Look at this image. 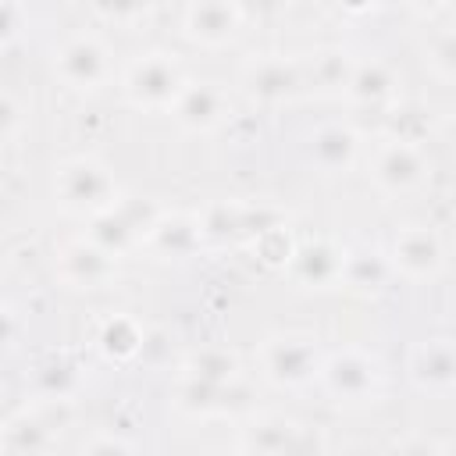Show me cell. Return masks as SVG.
I'll return each instance as SVG.
<instances>
[{"mask_svg":"<svg viewBox=\"0 0 456 456\" xmlns=\"http://www.w3.org/2000/svg\"><path fill=\"white\" fill-rule=\"evenodd\" d=\"M317 378L324 381V392L338 406H367L378 399L385 370H381V360L370 356L367 349L346 346V349H335L328 360H321Z\"/></svg>","mask_w":456,"mask_h":456,"instance_id":"obj_2","label":"cell"},{"mask_svg":"<svg viewBox=\"0 0 456 456\" xmlns=\"http://www.w3.org/2000/svg\"><path fill=\"white\" fill-rule=\"evenodd\" d=\"M306 153H310V164L321 175H328V178L331 175H346L360 157V135L342 121H328V125L310 132Z\"/></svg>","mask_w":456,"mask_h":456,"instance_id":"obj_15","label":"cell"},{"mask_svg":"<svg viewBox=\"0 0 456 456\" xmlns=\"http://www.w3.org/2000/svg\"><path fill=\"white\" fill-rule=\"evenodd\" d=\"M242 86L253 103L260 107H281L289 103L303 86V68L285 53H256L242 68Z\"/></svg>","mask_w":456,"mask_h":456,"instance_id":"obj_8","label":"cell"},{"mask_svg":"<svg viewBox=\"0 0 456 456\" xmlns=\"http://www.w3.org/2000/svg\"><path fill=\"white\" fill-rule=\"evenodd\" d=\"M53 192H57V203L68 214H82V217H96V214H103V210H110L118 203L114 175L96 157H71V160H64L57 167Z\"/></svg>","mask_w":456,"mask_h":456,"instance_id":"obj_1","label":"cell"},{"mask_svg":"<svg viewBox=\"0 0 456 456\" xmlns=\"http://www.w3.org/2000/svg\"><path fill=\"white\" fill-rule=\"evenodd\" d=\"M246 385L228 381V385H210V381H196V378H178L175 385V406L192 413V417H221V413H232L235 406L246 403Z\"/></svg>","mask_w":456,"mask_h":456,"instance_id":"obj_17","label":"cell"},{"mask_svg":"<svg viewBox=\"0 0 456 456\" xmlns=\"http://www.w3.org/2000/svg\"><path fill=\"white\" fill-rule=\"evenodd\" d=\"M160 217V210L150 203V200H135V196H125L118 200L110 210L89 217V232H86V242H93L96 249H103L107 256H125L128 249L142 246L146 232L153 228V221Z\"/></svg>","mask_w":456,"mask_h":456,"instance_id":"obj_5","label":"cell"},{"mask_svg":"<svg viewBox=\"0 0 456 456\" xmlns=\"http://www.w3.org/2000/svg\"><path fill=\"white\" fill-rule=\"evenodd\" d=\"M232 456H267V452H260V449H253V445H239Z\"/></svg>","mask_w":456,"mask_h":456,"instance_id":"obj_33","label":"cell"},{"mask_svg":"<svg viewBox=\"0 0 456 456\" xmlns=\"http://www.w3.org/2000/svg\"><path fill=\"white\" fill-rule=\"evenodd\" d=\"M410 381L424 392L449 395L456 385V353L449 338H428L410 353Z\"/></svg>","mask_w":456,"mask_h":456,"instance_id":"obj_16","label":"cell"},{"mask_svg":"<svg viewBox=\"0 0 456 456\" xmlns=\"http://www.w3.org/2000/svg\"><path fill=\"white\" fill-rule=\"evenodd\" d=\"M182 374L196 381H210V385H228L239 378V356L228 346H203L189 353V360L182 363Z\"/></svg>","mask_w":456,"mask_h":456,"instance_id":"obj_23","label":"cell"},{"mask_svg":"<svg viewBox=\"0 0 456 456\" xmlns=\"http://www.w3.org/2000/svg\"><path fill=\"white\" fill-rule=\"evenodd\" d=\"M428 57V68L442 78V82H449L452 78V71H456V36H452V28L449 25H438L431 36H428V50H424Z\"/></svg>","mask_w":456,"mask_h":456,"instance_id":"obj_26","label":"cell"},{"mask_svg":"<svg viewBox=\"0 0 456 456\" xmlns=\"http://www.w3.org/2000/svg\"><path fill=\"white\" fill-rule=\"evenodd\" d=\"M388 274H392V267L378 249H349L342 260V281L338 285H346L360 296H378L385 289Z\"/></svg>","mask_w":456,"mask_h":456,"instance_id":"obj_21","label":"cell"},{"mask_svg":"<svg viewBox=\"0 0 456 456\" xmlns=\"http://www.w3.org/2000/svg\"><path fill=\"white\" fill-rule=\"evenodd\" d=\"M260 374L278 388H299L321 370V349L310 331H278L267 335L256 349Z\"/></svg>","mask_w":456,"mask_h":456,"instance_id":"obj_3","label":"cell"},{"mask_svg":"<svg viewBox=\"0 0 456 456\" xmlns=\"http://www.w3.org/2000/svg\"><path fill=\"white\" fill-rule=\"evenodd\" d=\"M14 331H18V321H14V310L7 303H0V353L14 342Z\"/></svg>","mask_w":456,"mask_h":456,"instance_id":"obj_31","label":"cell"},{"mask_svg":"<svg viewBox=\"0 0 456 456\" xmlns=\"http://www.w3.org/2000/svg\"><path fill=\"white\" fill-rule=\"evenodd\" d=\"M57 274L71 289H107L118 274V260L96 249L93 242L75 239L57 253Z\"/></svg>","mask_w":456,"mask_h":456,"instance_id":"obj_14","label":"cell"},{"mask_svg":"<svg viewBox=\"0 0 456 456\" xmlns=\"http://www.w3.org/2000/svg\"><path fill=\"white\" fill-rule=\"evenodd\" d=\"M342 260H346V249L317 235V239L292 246L289 271H292V281L303 289H335L342 281Z\"/></svg>","mask_w":456,"mask_h":456,"instance_id":"obj_13","label":"cell"},{"mask_svg":"<svg viewBox=\"0 0 456 456\" xmlns=\"http://www.w3.org/2000/svg\"><path fill=\"white\" fill-rule=\"evenodd\" d=\"M392 456H435V442L428 438H406L392 449Z\"/></svg>","mask_w":456,"mask_h":456,"instance_id":"obj_30","label":"cell"},{"mask_svg":"<svg viewBox=\"0 0 456 456\" xmlns=\"http://www.w3.org/2000/svg\"><path fill=\"white\" fill-rule=\"evenodd\" d=\"M32 381H36L39 399H50V403H68V399L75 395V388H78L82 374H78V367H75L71 360H64V356H46V360L36 367Z\"/></svg>","mask_w":456,"mask_h":456,"instance_id":"obj_25","label":"cell"},{"mask_svg":"<svg viewBox=\"0 0 456 456\" xmlns=\"http://www.w3.org/2000/svg\"><path fill=\"white\" fill-rule=\"evenodd\" d=\"M82 456H132V445L118 435H96V438H89Z\"/></svg>","mask_w":456,"mask_h":456,"instance_id":"obj_28","label":"cell"},{"mask_svg":"<svg viewBox=\"0 0 456 456\" xmlns=\"http://www.w3.org/2000/svg\"><path fill=\"white\" fill-rule=\"evenodd\" d=\"M392 271H399L410 281H428L445 264V246L431 224H406L392 239V253L385 256Z\"/></svg>","mask_w":456,"mask_h":456,"instance_id":"obj_10","label":"cell"},{"mask_svg":"<svg viewBox=\"0 0 456 456\" xmlns=\"http://www.w3.org/2000/svg\"><path fill=\"white\" fill-rule=\"evenodd\" d=\"M253 249H256V256H260L264 264H271V267L289 264L292 242H289V235H285V224H271V228L256 232V235H253Z\"/></svg>","mask_w":456,"mask_h":456,"instance_id":"obj_27","label":"cell"},{"mask_svg":"<svg viewBox=\"0 0 456 456\" xmlns=\"http://www.w3.org/2000/svg\"><path fill=\"white\" fill-rule=\"evenodd\" d=\"M53 71L71 89H100L110 78V50L93 32H71L53 50Z\"/></svg>","mask_w":456,"mask_h":456,"instance_id":"obj_6","label":"cell"},{"mask_svg":"<svg viewBox=\"0 0 456 456\" xmlns=\"http://www.w3.org/2000/svg\"><path fill=\"white\" fill-rule=\"evenodd\" d=\"M242 445H253L267 456H317L321 435L310 424H299L281 413H256L242 428Z\"/></svg>","mask_w":456,"mask_h":456,"instance_id":"obj_7","label":"cell"},{"mask_svg":"<svg viewBox=\"0 0 456 456\" xmlns=\"http://www.w3.org/2000/svg\"><path fill=\"white\" fill-rule=\"evenodd\" d=\"M182 86H185L182 64L167 50H146V53H139L128 64L125 82H121L128 103L132 107H142V110H171V103L182 93Z\"/></svg>","mask_w":456,"mask_h":456,"instance_id":"obj_4","label":"cell"},{"mask_svg":"<svg viewBox=\"0 0 456 456\" xmlns=\"http://www.w3.org/2000/svg\"><path fill=\"white\" fill-rule=\"evenodd\" d=\"M171 118L185 132H210L232 118V100L217 82H185L171 103Z\"/></svg>","mask_w":456,"mask_h":456,"instance_id":"obj_12","label":"cell"},{"mask_svg":"<svg viewBox=\"0 0 456 456\" xmlns=\"http://www.w3.org/2000/svg\"><path fill=\"white\" fill-rule=\"evenodd\" d=\"M242 21H246L242 4H235V0H200V4H189L182 11V36L200 43V46H224L228 39L239 36Z\"/></svg>","mask_w":456,"mask_h":456,"instance_id":"obj_11","label":"cell"},{"mask_svg":"<svg viewBox=\"0 0 456 456\" xmlns=\"http://www.w3.org/2000/svg\"><path fill=\"white\" fill-rule=\"evenodd\" d=\"M435 456H452V445H449V442H438V445H435Z\"/></svg>","mask_w":456,"mask_h":456,"instance_id":"obj_34","label":"cell"},{"mask_svg":"<svg viewBox=\"0 0 456 456\" xmlns=\"http://www.w3.org/2000/svg\"><path fill=\"white\" fill-rule=\"evenodd\" d=\"M424 150L399 142V139H381L370 153V182L381 196H403L413 192L424 178Z\"/></svg>","mask_w":456,"mask_h":456,"instance_id":"obj_9","label":"cell"},{"mask_svg":"<svg viewBox=\"0 0 456 456\" xmlns=\"http://www.w3.org/2000/svg\"><path fill=\"white\" fill-rule=\"evenodd\" d=\"M395 89H399L395 68L388 61H381V57H367V61L353 64L346 96L353 103H360V107H388L395 100Z\"/></svg>","mask_w":456,"mask_h":456,"instance_id":"obj_18","label":"cell"},{"mask_svg":"<svg viewBox=\"0 0 456 456\" xmlns=\"http://www.w3.org/2000/svg\"><path fill=\"white\" fill-rule=\"evenodd\" d=\"M53 442V428L39 410H21L14 413L4 431H0V445L4 456H39L46 445Z\"/></svg>","mask_w":456,"mask_h":456,"instance_id":"obj_20","label":"cell"},{"mask_svg":"<svg viewBox=\"0 0 456 456\" xmlns=\"http://www.w3.org/2000/svg\"><path fill=\"white\" fill-rule=\"evenodd\" d=\"M142 338H146V328L135 324L132 317H110V321L100 328V335H96L103 356H107V360H118V363L135 360V356L142 353Z\"/></svg>","mask_w":456,"mask_h":456,"instance_id":"obj_24","label":"cell"},{"mask_svg":"<svg viewBox=\"0 0 456 456\" xmlns=\"http://www.w3.org/2000/svg\"><path fill=\"white\" fill-rule=\"evenodd\" d=\"M18 28V7H0V39H11Z\"/></svg>","mask_w":456,"mask_h":456,"instance_id":"obj_32","label":"cell"},{"mask_svg":"<svg viewBox=\"0 0 456 456\" xmlns=\"http://www.w3.org/2000/svg\"><path fill=\"white\" fill-rule=\"evenodd\" d=\"M353 64H356V57H349L342 46H324L314 53L310 68L303 71V82L317 86L321 93H346Z\"/></svg>","mask_w":456,"mask_h":456,"instance_id":"obj_22","label":"cell"},{"mask_svg":"<svg viewBox=\"0 0 456 456\" xmlns=\"http://www.w3.org/2000/svg\"><path fill=\"white\" fill-rule=\"evenodd\" d=\"M142 242L160 256H192L203 246V235L192 214H160Z\"/></svg>","mask_w":456,"mask_h":456,"instance_id":"obj_19","label":"cell"},{"mask_svg":"<svg viewBox=\"0 0 456 456\" xmlns=\"http://www.w3.org/2000/svg\"><path fill=\"white\" fill-rule=\"evenodd\" d=\"M18 132V103L7 89H0V139H11Z\"/></svg>","mask_w":456,"mask_h":456,"instance_id":"obj_29","label":"cell"}]
</instances>
